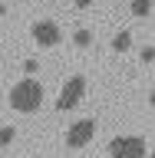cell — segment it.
I'll list each match as a JSON object with an SVG mask.
<instances>
[{
	"label": "cell",
	"instance_id": "6da1fadb",
	"mask_svg": "<svg viewBox=\"0 0 155 158\" xmlns=\"http://www.w3.org/2000/svg\"><path fill=\"white\" fill-rule=\"evenodd\" d=\"M10 106L17 112H37L43 106V86L37 79H20L17 86L10 89Z\"/></svg>",
	"mask_w": 155,
	"mask_h": 158
},
{
	"label": "cell",
	"instance_id": "7a4b0ae2",
	"mask_svg": "<svg viewBox=\"0 0 155 158\" xmlns=\"http://www.w3.org/2000/svg\"><path fill=\"white\" fill-rule=\"evenodd\" d=\"M109 158H145V142L139 135H119L109 145Z\"/></svg>",
	"mask_w": 155,
	"mask_h": 158
},
{
	"label": "cell",
	"instance_id": "3957f363",
	"mask_svg": "<svg viewBox=\"0 0 155 158\" xmlns=\"http://www.w3.org/2000/svg\"><path fill=\"white\" fill-rule=\"evenodd\" d=\"M83 96H86V79H83V76L66 79V86H63V92H59L56 109H59V112H69V109L79 106V99H83Z\"/></svg>",
	"mask_w": 155,
	"mask_h": 158
},
{
	"label": "cell",
	"instance_id": "277c9868",
	"mask_svg": "<svg viewBox=\"0 0 155 158\" xmlns=\"http://www.w3.org/2000/svg\"><path fill=\"white\" fill-rule=\"evenodd\" d=\"M93 135H96V122L93 118H79V122H73L66 132V145L69 148H83L93 142Z\"/></svg>",
	"mask_w": 155,
	"mask_h": 158
},
{
	"label": "cell",
	"instance_id": "5b68a950",
	"mask_svg": "<svg viewBox=\"0 0 155 158\" xmlns=\"http://www.w3.org/2000/svg\"><path fill=\"white\" fill-rule=\"evenodd\" d=\"M33 40H37L40 46H56L59 40H63V30L53 20H37L33 23Z\"/></svg>",
	"mask_w": 155,
	"mask_h": 158
},
{
	"label": "cell",
	"instance_id": "8992f818",
	"mask_svg": "<svg viewBox=\"0 0 155 158\" xmlns=\"http://www.w3.org/2000/svg\"><path fill=\"white\" fill-rule=\"evenodd\" d=\"M129 46H132V30H122V33L112 40V49H116V53H126Z\"/></svg>",
	"mask_w": 155,
	"mask_h": 158
},
{
	"label": "cell",
	"instance_id": "52a82bcc",
	"mask_svg": "<svg viewBox=\"0 0 155 158\" xmlns=\"http://www.w3.org/2000/svg\"><path fill=\"white\" fill-rule=\"evenodd\" d=\"M152 13V0H132V17H149Z\"/></svg>",
	"mask_w": 155,
	"mask_h": 158
},
{
	"label": "cell",
	"instance_id": "ba28073f",
	"mask_svg": "<svg viewBox=\"0 0 155 158\" xmlns=\"http://www.w3.org/2000/svg\"><path fill=\"white\" fill-rule=\"evenodd\" d=\"M73 40H76V46H89V43H93V33H89V30H76Z\"/></svg>",
	"mask_w": 155,
	"mask_h": 158
},
{
	"label": "cell",
	"instance_id": "9c48e42d",
	"mask_svg": "<svg viewBox=\"0 0 155 158\" xmlns=\"http://www.w3.org/2000/svg\"><path fill=\"white\" fill-rule=\"evenodd\" d=\"M13 135H17V128H0V148H7L13 142Z\"/></svg>",
	"mask_w": 155,
	"mask_h": 158
},
{
	"label": "cell",
	"instance_id": "30bf717a",
	"mask_svg": "<svg viewBox=\"0 0 155 158\" xmlns=\"http://www.w3.org/2000/svg\"><path fill=\"white\" fill-rule=\"evenodd\" d=\"M142 59H145V63H152V59H155V49L145 46V49H142Z\"/></svg>",
	"mask_w": 155,
	"mask_h": 158
},
{
	"label": "cell",
	"instance_id": "8fae6325",
	"mask_svg": "<svg viewBox=\"0 0 155 158\" xmlns=\"http://www.w3.org/2000/svg\"><path fill=\"white\" fill-rule=\"evenodd\" d=\"M89 3H93V0H76V7H89Z\"/></svg>",
	"mask_w": 155,
	"mask_h": 158
},
{
	"label": "cell",
	"instance_id": "7c38bea8",
	"mask_svg": "<svg viewBox=\"0 0 155 158\" xmlns=\"http://www.w3.org/2000/svg\"><path fill=\"white\" fill-rule=\"evenodd\" d=\"M145 158H155V152H152V155H145Z\"/></svg>",
	"mask_w": 155,
	"mask_h": 158
}]
</instances>
